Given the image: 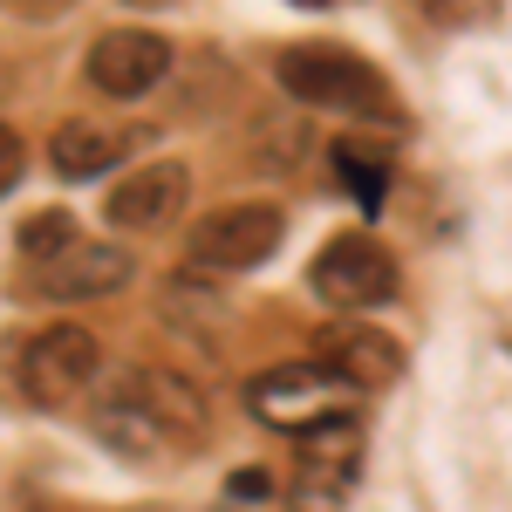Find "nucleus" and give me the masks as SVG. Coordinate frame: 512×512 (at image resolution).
Returning a JSON list of instances; mask_svg holds the SVG:
<instances>
[{"label": "nucleus", "instance_id": "obj_1", "mask_svg": "<svg viewBox=\"0 0 512 512\" xmlns=\"http://www.w3.org/2000/svg\"><path fill=\"white\" fill-rule=\"evenodd\" d=\"M274 82H280V96L301 103V110H335V117H355V123H403L390 76L376 62L349 55V48H335V41L280 48Z\"/></svg>", "mask_w": 512, "mask_h": 512}, {"label": "nucleus", "instance_id": "obj_2", "mask_svg": "<svg viewBox=\"0 0 512 512\" xmlns=\"http://www.w3.org/2000/svg\"><path fill=\"white\" fill-rule=\"evenodd\" d=\"M362 472V417L342 410L328 417L321 431L294 437V472L280 485V506L287 512H342Z\"/></svg>", "mask_w": 512, "mask_h": 512}, {"label": "nucleus", "instance_id": "obj_3", "mask_svg": "<svg viewBox=\"0 0 512 512\" xmlns=\"http://www.w3.org/2000/svg\"><path fill=\"white\" fill-rule=\"evenodd\" d=\"M280 239H287V212L267 205V198H239V205L205 212L185 233V260L198 274H253V267L274 260Z\"/></svg>", "mask_w": 512, "mask_h": 512}, {"label": "nucleus", "instance_id": "obj_4", "mask_svg": "<svg viewBox=\"0 0 512 512\" xmlns=\"http://www.w3.org/2000/svg\"><path fill=\"white\" fill-rule=\"evenodd\" d=\"M349 396L355 390L342 376H328L321 362H274V369H260V376L246 383V410L280 437H308V431H321L328 417H342Z\"/></svg>", "mask_w": 512, "mask_h": 512}, {"label": "nucleus", "instance_id": "obj_5", "mask_svg": "<svg viewBox=\"0 0 512 512\" xmlns=\"http://www.w3.org/2000/svg\"><path fill=\"white\" fill-rule=\"evenodd\" d=\"M96 369H103L96 335L76 328V321H55V328H41L35 342L21 349V390H28V403H41V410H62V403H76V396L96 383Z\"/></svg>", "mask_w": 512, "mask_h": 512}, {"label": "nucleus", "instance_id": "obj_6", "mask_svg": "<svg viewBox=\"0 0 512 512\" xmlns=\"http://www.w3.org/2000/svg\"><path fill=\"white\" fill-rule=\"evenodd\" d=\"M308 287H315L328 308H376V301L396 294V260L369 233H335L315 253Z\"/></svg>", "mask_w": 512, "mask_h": 512}, {"label": "nucleus", "instance_id": "obj_7", "mask_svg": "<svg viewBox=\"0 0 512 512\" xmlns=\"http://www.w3.org/2000/svg\"><path fill=\"white\" fill-rule=\"evenodd\" d=\"M89 82H96V96H117V103H137V96H151L171 69H178V55H171V41L158 28H110V35L89 41Z\"/></svg>", "mask_w": 512, "mask_h": 512}, {"label": "nucleus", "instance_id": "obj_8", "mask_svg": "<svg viewBox=\"0 0 512 512\" xmlns=\"http://www.w3.org/2000/svg\"><path fill=\"white\" fill-rule=\"evenodd\" d=\"M315 349H321L315 362L328 376H342L349 390H390L396 376H403V342H390L369 321H328Z\"/></svg>", "mask_w": 512, "mask_h": 512}, {"label": "nucleus", "instance_id": "obj_9", "mask_svg": "<svg viewBox=\"0 0 512 512\" xmlns=\"http://www.w3.org/2000/svg\"><path fill=\"white\" fill-rule=\"evenodd\" d=\"M185 192H192V171L178 158H158V164H144V171H130L117 192H110L103 219H110L117 233H158L164 219L185 205Z\"/></svg>", "mask_w": 512, "mask_h": 512}, {"label": "nucleus", "instance_id": "obj_10", "mask_svg": "<svg viewBox=\"0 0 512 512\" xmlns=\"http://www.w3.org/2000/svg\"><path fill=\"white\" fill-rule=\"evenodd\" d=\"M123 280H130V253L103 246V239H76L69 253H55V260L35 267V287L48 301H103V294H117Z\"/></svg>", "mask_w": 512, "mask_h": 512}, {"label": "nucleus", "instance_id": "obj_11", "mask_svg": "<svg viewBox=\"0 0 512 512\" xmlns=\"http://www.w3.org/2000/svg\"><path fill=\"white\" fill-rule=\"evenodd\" d=\"M117 383L137 396L178 444H198V431H205V403H198V390L185 383V376H171V369H158V362H130Z\"/></svg>", "mask_w": 512, "mask_h": 512}, {"label": "nucleus", "instance_id": "obj_12", "mask_svg": "<svg viewBox=\"0 0 512 512\" xmlns=\"http://www.w3.org/2000/svg\"><path fill=\"white\" fill-rule=\"evenodd\" d=\"M96 437H103L110 451H123V458H164V451H178V437L164 431V424L123 390V383L96 403Z\"/></svg>", "mask_w": 512, "mask_h": 512}, {"label": "nucleus", "instance_id": "obj_13", "mask_svg": "<svg viewBox=\"0 0 512 512\" xmlns=\"http://www.w3.org/2000/svg\"><path fill=\"white\" fill-rule=\"evenodd\" d=\"M117 130H103V123H55V137H48V164H55V178L62 185H82V178H103L110 164L123 158Z\"/></svg>", "mask_w": 512, "mask_h": 512}, {"label": "nucleus", "instance_id": "obj_14", "mask_svg": "<svg viewBox=\"0 0 512 512\" xmlns=\"http://www.w3.org/2000/svg\"><path fill=\"white\" fill-rule=\"evenodd\" d=\"M328 164H335V178L349 185V198L376 219L383 212V198H390V144H369V137H335V151H328Z\"/></svg>", "mask_w": 512, "mask_h": 512}, {"label": "nucleus", "instance_id": "obj_15", "mask_svg": "<svg viewBox=\"0 0 512 512\" xmlns=\"http://www.w3.org/2000/svg\"><path fill=\"white\" fill-rule=\"evenodd\" d=\"M301 144H308L301 117L280 123V110H274V117L253 130V164H267V171H294V164H301Z\"/></svg>", "mask_w": 512, "mask_h": 512}, {"label": "nucleus", "instance_id": "obj_16", "mask_svg": "<svg viewBox=\"0 0 512 512\" xmlns=\"http://www.w3.org/2000/svg\"><path fill=\"white\" fill-rule=\"evenodd\" d=\"M21 253H28V260H55V253H69V246H76V219H69V212H62V205H55V212H35V219H21Z\"/></svg>", "mask_w": 512, "mask_h": 512}, {"label": "nucleus", "instance_id": "obj_17", "mask_svg": "<svg viewBox=\"0 0 512 512\" xmlns=\"http://www.w3.org/2000/svg\"><path fill=\"white\" fill-rule=\"evenodd\" d=\"M417 14L431 28H478V21L499 14V0H417Z\"/></svg>", "mask_w": 512, "mask_h": 512}, {"label": "nucleus", "instance_id": "obj_18", "mask_svg": "<svg viewBox=\"0 0 512 512\" xmlns=\"http://www.w3.org/2000/svg\"><path fill=\"white\" fill-rule=\"evenodd\" d=\"M21 171H28V151H21V137L0 123V192H14V185H21Z\"/></svg>", "mask_w": 512, "mask_h": 512}, {"label": "nucleus", "instance_id": "obj_19", "mask_svg": "<svg viewBox=\"0 0 512 512\" xmlns=\"http://www.w3.org/2000/svg\"><path fill=\"white\" fill-rule=\"evenodd\" d=\"M233 499H274V472H260V465L233 472Z\"/></svg>", "mask_w": 512, "mask_h": 512}, {"label": "nucleus", "instance_id": "obj_20", "mask_svg": "<svg viewBox=\"0 0 512 512\" xmlns=\"http://www.w3.org/2000/svg\"><path fill=\"white\" fill-rule=\"evenodd\" d=\"M28 7H76V0H28Z\"/></svg>", "mask_w": 512, "mask_h": 512}, {"label": "nucleus", "instance_id": "obj_21", "mask_svg": "<svg viewBox=\"0 0 512 512\" xmlns=\"http://www.w3.org/2000/svg\"><path fill=\"white\" fill-rule=\"evenodd\" d=\"M294 7H335V0H294Z\"/></svg>", "mask_w": 512, "mask_h": 512}, {"label": "nucleus", "instance_id": "obj_22", "mask_svg": "<svg viewBox=\"0 0 512 512\" xmlns=\"http://www.w3.org/2000/svg\"><path fill=\"white\" fill-rule=\"evenodd\" d=\"M130 512H164V506H130Z\"/></svg>", "mask_w": 512, "mask_h": 512}]
</instances>
